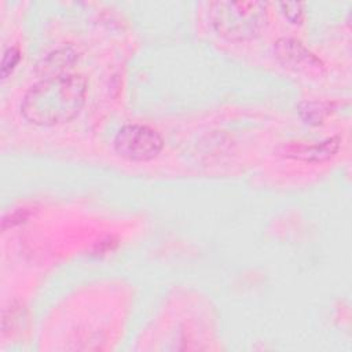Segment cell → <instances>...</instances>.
<instances>
[{
    "label": "cell",
    "mask_w": 352,
    "mask_h": 352,
    "mask_svg": "<svg viewBox=\"0 0 352 352\" xmlns=\"http://www.w3.org/2000/svg\"><path fill=\"white\" fill-rule=\"evenodd\" d=\"M87 82L74 73L47 76L25 94L22 116L34 125L52 126L73 120L84 106Z\"/></svg>",
    "instance_id": "obj_1"
},
{
    "label": "cell",
    "mask_w": 352,
    "mask_h": 352,
    "mask_svg": "<svg viewBox=\"0 0 352 352\" xmlns=\"http://www.w3.org/2000/svg\"><path fill=\"white\" fill-rule=\"evenodd\" d=\"M19 59H21V52L16 47H8L4 51V55L1 59V67H0L1 78H6L14 70V67L18 65Z\"/></svg>",
    "instance_id": "obj_9"
},
{
    "label": "cell",
    "mask_w": 352,
    "mask_h": 352,
    "mask_svg": "<svg viewBox=\"0 0 352 352\" xmlns=\"http://www.w3.org/2000/svg\"><path fill=\"white\" fill-rule=\"evenodd\" d=\"M333 103L318 102V100H304L298 104V114L304 122L309 125H319L331 113Z\"/></svg>",
    "instance_id": "obj_7"
},
{
    "label": "cell",
    "mask_w": 352,
    "mask_h": 352,
    "mask_svg": "<svg viewBox=\"0 0 352 352\" xmlns=\"http://www.w3.org/2000/svg\"><path fill=\"white\" fill-rule=\"evenodd\" d=\"M114 150L129 161H148L155 158L162 150L164 142L160 133L148 125L125 124L113 140Z\"/></svg>",
    "instance_id": "obj_3"
},
{
    "label": "cell",
    "mask_w": 352,
    "mask_h": 352,
    "mask_svg": "<svg viewBox=\"0 0 352 352\" xmlns=\"http://www.w3.org/2000/svg\"><path fill=\"white\" fill-rule=\"evenodd\" d=\"M340 136H331L320 142H290L282 144L278 151L280 155L304 161V162H322L333 158L340 150Z\"/></svg>",
    "instance_id": "obj_5"
},
{
    "label": "cell",
    "mask_w": 352,
    "mask_h": 352,
    "mask_svg": "<svg viewBox=\"0 0 352 352\" xmlns=\"http://www.w3.org/2000/svg\"><path fill=\"white\" fill-rule=\"evenodd\" d=\"M74 60L76 52L72 48H60L43 58L38 69L47 76L62 74L67 73V69L74 63Z\"/></svg>",
    "instance_id": "obj_6"
},
{
    "label": "cell",
    "mask_w": 352,
    "mask_h": 352,
    "mask_svg": "<svg viewBox=\"0 0 352 352\" xmlns=\"http://www.w3.org/2000/svg\"><path fill=\"white\" fill-rule=\"evenodd\" d=\"M209 18L213 29L231 41L257 37L268 23V4L264 1H214Z\"/></svg>",
    "instance_id": "obj_2"
},
{
    "label": "cell",
    "mask_w": 352,
    "mask_h": 352,
    "mask_svg": "<svg viewBox=\"0 0 352 352\" xmlns=\"http://www.w3.org/2000/svg\"><path fill=\"white\" fill-rule=\"evenodd\" d=\"M274 55L280 65L294 72L320 74L324 70L323 62L296 38H279L274 45Z\"/></svg>",
    "instance_id": "obj_4"
},
{
    "label": "cell",
    "mask_w": 352,
    "mask_h": 352,
    "mask_svg": "<svg viewBox=\"0 0 352 352\" xmlns=\"http://www.w3.org/2000/svg\"><path fill=\"white\" fill-rule=\"evenodd\" d=\"M280 12L289 19L292 23H301L304 19V4L298 1H286L278 4Z\"/></svg>",
    "instance_id": "obj_8"
}]
</instances>
